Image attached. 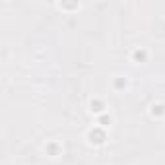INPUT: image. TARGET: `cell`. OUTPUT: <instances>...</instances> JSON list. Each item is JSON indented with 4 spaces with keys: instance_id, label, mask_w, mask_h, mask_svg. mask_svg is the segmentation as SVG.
I'll use <instances>...</instances> for the list:
<instances>
[{
    "instance_id": "cell-1",
    "label": "cell",
    "mask_w": 165,
    "mask_h": 165,
    "mask_svg": "<svg viewBox=\"0 0 165 165\" xmlns=\"http://www.w3.org/2000/svg\"><path fill=\"white\" fill-rule=\"evenodd\" d=\"M134 56H136V58H140V60H144V58H146V51H136V53H134Z\"/></svg>"
}]
</instances>
